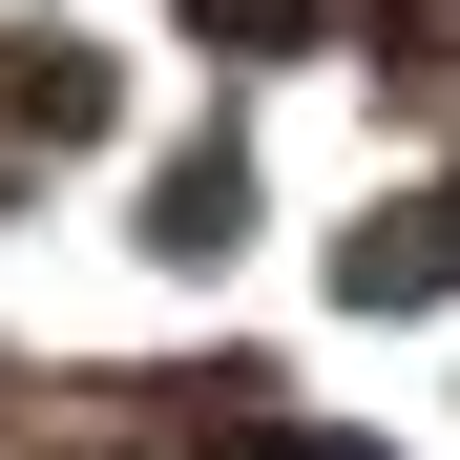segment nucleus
Here are the masks:
<instances>
[{"label":"nucleus","instance_id":"nucleus-1","mask_svg":"<svg viewBox=\"0 0 460 460\" xmlns=\"http://www.w3.org/2000/svg\"><path fill=\"white\" fill-rule=\"evenodd\" d=\"M335 293H356V314H419V293H460V189H398V209L335 252Z\"/></svg>","mask_w":460,"mask_h":460},{"label":"nucleus","instance_id":"nucleus-2","mask_svg":"<svg viewBox=\"0 0 460 460\" xmlns=\"http://www.w3.org/2000/svg\"><path fill=\"white\" fill-rule=\"evenodd\" d=\"M230 209H252V168H230V146H189V168L146 189V252H230Z\"/></svg>","mask_w":460,"mask_h":460},{"label":"nucleus","instance_id":"nucleus-3","mask_svg":"<svg viewBox=\"0 0 460 460\" xmlns=\"http://www.w3.org/2000/svg\"><path fill=\"white\" fill-rule=\"evenodd\" d=\"M0 105H22L42 146H84V126H105V63H84V42H22V84H0Z\"/></svg>","mask_w":460,"mask_h":460},{"label":"nucleus","instance_id":"nucleus-4","mask_svg":"<svg viewBox=\"0 0 460 460\" xmlns=\"http://www.w3.org/2000/svg\"><path fill=\"white\" fill-rule=\"evenodd\" d=\"M189 22H209V42H314L335 0H189Z\"/></svg>","mask_w":460,"mask_h":460}]
</instances>
